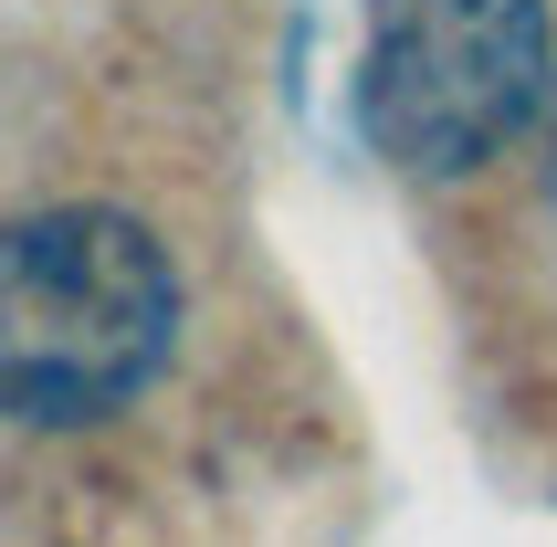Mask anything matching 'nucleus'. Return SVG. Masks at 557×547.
I'll list each match as a JSON object with an SVG mask.
<instances>
[{
  "mask_svg": "<svg viewBox=\"0 0 557 547\" xmlns=\"http://www.w3.org/2000/svg\"><path fill=\"white\" fill-rule=\"evenodd\" d=\"M180 337V274L148 221L42 211L0 232V411L106 422L158 379Z\"/></svg>",
  "mask_w": 557,
  "mask_h": 547,
  "instance_id": "obj_1",
  "label": "nucleus"
},
{
  "mask_svg": "<svg viewBox=\"0 0 557 547\" xmlns=\"http://www.w3.org/2000/svg\"><path fill=\"white\" fill-rule=\"evenodd\" d=\"M358 126L421 180L495 158L547 106V0H358Z\"/></svg>",
  "mask_w": 557,
  "mask_h": 547,
  "instance_id": "obj_2",
  "label": "nucleus"
},
{
  "mask_svg": "<svg viewBox=\"0 0 557 547\" xmlns=\"http://www.w3.org/2000/svg\"><path fill=\"white\" fill-rule=\"evenodd\" d=\"M547 190H557V126H547Z\"/></svg>",
  "mask_w": 557,
  "mask_h": 547,
  "instance_id": "obj_3",
  "label": "nucleus"
}]
</instances>
